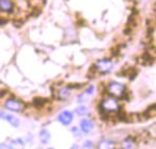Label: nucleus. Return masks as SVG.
<instances>
[{"mask_svg":"<svg viewBox=\"0 0 156 149\" xmlns=\"http://www.w3.org/2000/svg\"><path fill=\"white\" fill-rule=\"evenodd\" d=\"M122 147L123 148H134L135 147V141L133 137H127L125 141L122 142Z\"/></svg>","mask_w":156,"mask_h":149,"instance_id":"nucleus-11","label":"nucleus"},{"mask_svg":"<svg viewBox=\"0 0 156 149\" xmlns=\"http://www.w3.org/2000/svg\"><path fill=\"white\" fill-rule=\"evenodd\" d=\"M107 91L114 98H120L125 95L126 93V87L121 83L118 82H111L108 84L107 86Z\"/></svg>","mask_w":156,"mask_h":149,"instance_id":"nucleus-2","label":"nucleus"},{"mask_svg":"<svg viewBox=\"0 0 156 149\" xmlns=\"http://www.w3.org/2000/svg\"><path fill=\"white\" fill-rule=\"evenodd\" d=\"M94 66L96 68V72H99L101 74H107V73H110L112 70L113 62L110 59H101V60H98Z\"/></svg>","mask_w":156,"mask_h":149,"instance_id":"nucleus-3","label":"nucleus"},{"mask_svg":"<svg viewBox=\"0 0 156 149\" xmlns=\"http://www.w3.org/2000/svg\"><path fill=\"white\" fill-rule=\"evenodd\" d=\"M14 3L11 0H0V10L4 13H12L14 11Z\"/></svg>","mask_w":156,"mask_h":149,"instance_id":"nucleus-7","label":"nucleus"},{"mask_svg":"<svg viewBox=\"0 0 156 149\" xmlns=\"http://www.w3.org/2000/svg\"><path fill=\"white\" fill-rule=\"evenodd\" d=\"M93 147V143L91 141H87L83 144V148H92Z\"/></svg>","mask_w":156,"mask_h":149,"instance_id":"nucleus-15","label":"nucleus"},{"mask_svg":"<svg viewBox=\"0 0 156 149\" xmlns=\"http://www.w3.org/2000/svg\"><path fill=\"white\" fill-rule=\"evenodd\" d=\"M100 109H101L102 113H105V116L118 112V110H119L118 101L113 97L105 98V99L102 100L101 104H100Z\"/></svg>","mask_w":156,"mask_h":149,"instance_id":"nucleus-1","label":"nucleus"},{"mask_svg":"<svg viewBox=\"0 0 156 149\" xmlns=\"http://www.w3.org/2000/svg\"><path fill=\"white\" fill-rule=\"evenodd\" d=\"M4 107L11 111L21 112L24 109V104L17 99H9L4 102Z\"/></svg>","mask_w":156,"mask_h":149,"instance_id":"nucleus-4","label":"nucleus"},{"mask_svg":"<svg viewBox=\"0 0 156 149\" xmlns=\"http://www.w3.org/2000/svg\"><path fill=\"white\" fill-rule=\"evenodd\" d=\"M5 93H8V90H6V89H2V90H0V98L3 97V96H5Z\"/></svg>","mask_w":156,"mask_h":149,"instance_id":"nucleus-16","label":"nucleus"},{"mask_svg":"<svg viewBox=\"0 0 156 149\" xmlns=\"http://www.w3.org/2000/svg\"><path fill=\"white\" fill-rule=\"evenodd\" d=\"M93 90H94V87L93 86H90V88L87 90V93H89V95H91L92 93H93Z\"/></svg>","mask_w":156,"mask_h":149,"instance_id":"nucleus-17","label":"nucleus"},{"mask_svg":"<svg viewBox=\"0 0 156 149\" xmlns=\"http://www.w3.org/2000/svg\"><path fill=\"white\" fill-rule=\"evenodd\" d=\"M76 112L79 116H86V114L89 113V109L86 106H79L76 108Z\"/></svg>","mask_w":156,"mask_h":149,"instance_id":"nucleus-14","label":"nucleus"},{"mask_svg":"<svg viewBox=\"0 0 156 149\" xmlns=\"http://www.w3.org/2000/svg\"><path fill=\"white\" fill-rule=\"evenodd\" d=\"M0 119L9 122L11 125H13L14 127H18V126L20 125V122L17 118H15V117L12 116V114L5 113V112H0Z\"/></svg>","mask_w":156,"mask_h":149,"instance_id":"nucleus-6","label":"nucleus"},{"mask_svg":"<svg viewBox=\"0 0 156 149\" xmlns=\"http://www.w3.org/2000/svg\"><path fill=\"white\" fill-rule=\"evenodd\" d=\"M58 121L62 125H70L73 121V113L71 111L65 110L58 116Z\"/></svg>","mask_w":156,"mask_h":149,"instance_id":"nucleus-5","label":"nucleus"},{"mask_svg":"<svg viewBox=\"0 0 156 149\" xmlns=\"http://www.w3.org/2000/svg\"><path fill=\"white\" fill-rule=\"evenodd\" d=\"M80 128H81V130L83 132L89 134V132H91L92 130H93L94 124L91 120H89V119H83V120L80 122Z\"/></svg>","mask_w":156,"mask_h":149,"instance_id":"nucleus-9","label":"nucleus"},{"mask_svg":"<svg viewBox=\"0 0 156 149\" xmlns=\"http://www.w3.org/2000/svg\"><path fill=\"white\" fill-rule=\"evenodd\" d=\"M54 95L56 96V98L58 100H66L70 97L71 93H70V90H69V88H63V87H61V88L57 89L56 91L54 90Z\"/></svg>","mask_w":156,"mask_h":149,"instance_id":"nucleus-8","label":"nucleus"},{"mask_svg":"<svg viewBox=\"0 0 156 149\" xmlns=\"http://www.w3.org/2000/svg\"><path fill=\"white\" fill-rule=\"evenodd\" d=\"M47 102H48V100L44 99V98H35L33 101V104H34V106H36V107H41Z\"/></svg>","mask_w":156,"mask_h":149,"instance_id":"nucleus-12","label":"nucleus"},{"mask_svg":"<svg viewBox=\"0 0 156 149\" xmlns=\"http://www.w3.org/2000/svg\"><path fill=\"white\" fill-rule=\"evenodd\" d=\"M39 137H40V141L42 142L43 144H48L51 139V134L48 131L47 129H42L39 134Z\"/></svg>","mask_w":156,"mask_h":149,"instance_id":"nucleus-10","label":"nucleus"},{"mask_svg":"<svg viewBox=\"0 0 156 149\" xmlns=\"http://www.w3.org/2000/svg\"><path fill=\"white\" fill-rule=\"evenodd\" d=\"M114 145H115V143H114L113 141H102L99 143V146L98 147L99 148H113Z\"/></svg>","mask_w":156,"mask_h":149,"instance_id":"nucleus-13","label":"nucleus"}]
</instances>
